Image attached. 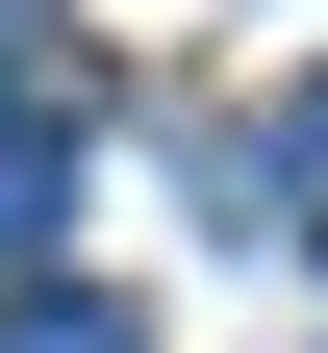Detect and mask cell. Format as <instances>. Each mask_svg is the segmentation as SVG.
I'll list each match as a JSON object with an SVG mask.
<instances>
[{
  "mask_svg": "<svg viewBox=\"0 0 328 353\" xmlns=\"http://www.w3.org/2000/svg\"><path fill=\"white\" fill-rule=\"evenodd\" d=\"M0 353H126V303H26V328H0Z\"/></svg>",
  "mask_w": 328,
  "mask_h": 353,
  "instance_id": "3",
  "label": "cell"
},
{
  "mask_svg": "<svg viewBox=\"0 0 328 353\" xmlns=\"http://www.w3.org/2000/svg\"><path fill=\"white\" fill-rule=\"evenodd\" d=\"M278 202H303V228H328V76H303V101H278Z\"/></svg>",
  "mask_w": 328,
  "mask_h": 353,
  "instance_id": "2",
  "label": "cell"
},
{
  "mask_svg": "<svg viewBox=\"0 0 328 353\" xmlns=\"http://www.w3.org/2000/svg\"><path fill=\"white\" fill-rule=\"evenodd\" d=\"M51 202H76V126H51V101H0V252H51Z\"/></svg>",
  "mask_w": 328,
  "mask_h": 353,
  "instance_id": "1",
  "label": "cell"
}]
</instances>
